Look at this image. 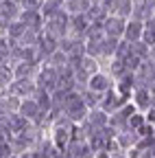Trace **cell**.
<instances>
[{
    "instance_id": "cell-22",
    "label": "cell",
    "mask_w": 155,
    "mask_h": 158,
    "mask_svg": "<svg viewBox=\"0 0 155 158\" xmlns=\"http://www.w3.org/2000/svg\"><path fill=\"white\" fill-rule=\"evenodd\" d=\"M9 22H11V18H9V15H5L2 11H0V31H5V29L9 27Z\"/></svg>"
},
{
    "instance_id": "cell-15",
    "label": "cell",
    "mask_w": 155,
    "mask_h": 158,
    "mask_svg": "<svg viewBox=\"0 0 155 158\" xmlns=\"http://www.w3.org/2000/svg\"><path fill=\"white\" fill-rule=\"evenodd\" d=\"M79 94H81V99L85 101V106H87L90 110H92V108H99V103H101V97H103L101 92H94V90H90L87 86H85V88H83Z\"/></svg>"
},
{
    "instance_id": "cell-10",
    "label": "cell",
    "mask_w": 155,
    "mask_h": 158,
    "mask_svg": "<svg viewBox=\"0 0 155 158\" xmlns=\"http://www.w3.org/2000/svg\"><path fill=\"white\" fill-rule=\"evenodd\" d=\"M17 18L26 24V29H42V27H44V15H42V11H26V9H22Z\"/></svg>"
},
{
    "instance_id": "cell-20",
    "label": "cell",
    "mask_w": 155,
    "mask_h": 158,
    "mask_svg": "<svg viewBox=\"0 0 155 158\" xmlns=\"http://www.w3.org/2000/svg\"><path fill=\"white\" fill-rule=\"evenodd\" d=\"M44 5V0H20V7L26 11H40Z\"/></svg>"
},
{
    "instance_id": "cell-9",
    "label": "cell",
    "mask_w": 155,
    "mask_h": 158,
    "mask_svg": "<svg viewBox=\"0 0 155 158\" xmlns=\"http://www.w3.org/2000/svg\"><path fill=\"white\" fill-rule=\"evenodd\" d=\"M5 118H7V123H9V127H11L13 134H20V132H24V130L31 127V121H29L26 116H22L17 110H15V112H9Z\"/></svg>"
},
{
    "instance_id": "cell-13",
    "label": "cell",
    "mask_w": 155,
    "mask_h": 158,
    "mask_svg": "<svg viewBox=\"0 0 155 158\" xmlns=\"http://www.w3.org/2000/svg\"><path fill=\"white\" fill-rule=\"evenodd\" d=\"M131 11H133V0H114V7H111L114 15L127 18V15H131Z\"/></svg>"
},
{
    "instance_id": "cell-4",
    "label": "cell",
    "mask_w": 155,
    "mask_h": 158,
    "mask_svg": "<svg viewBox=\"0 0 155 158\" xmlns=\"http://www.w3.org/2000/svg\"><path fill=\"white\" fill-rule=\"evenodd\" d=\"M57 79H59V75H57V68H52V66H44L40 73H37V77H35V84H37V88H44V90H55L57 88Z\"/></svg>"
},
{
    "instance_id": "cell-23",
    "label": "cell",
    "mask_w": 155,
    "mask_h": 158,
    "mask_svg": "<svg viewBox=\"0 0 155 158\" xmlns=\"http://www.w3.org/2000/svg\"><path fill=\"white\" fill-rule=\"evenodd\" d=\"M9 158H20V156H17V154H11V156H9Z\"/></svg>"
},
{
    "instance_id": "cell-24",
    "label": "cell",
    "mask_w": 155,
    "mask_h": 158,
    "mask_svg": "<svg viewBox=\"0 0 155 158\" xmlns=\"http://www.w3.org/2000/svg\"><path fill=\"white\" fill-rule=\"evenodd\" d=\"M17 2H20V0H17Z\"/></svg>"
},
{
    "instance_id": "cell-12",
    "label": "cell",
    "mask_w": 155,
    "mask_h": 158,
    "mask_svg": "<svg viewBox=\"0 0 155 158\" xmlns=\"http://www.w3.org/2000/svg\"><path fill=\"white\" fill-rule=\"evenodd\" d=\"M26 31V24L22 22L20 18H15V20H11L9 22V27L5 29V35L9 37V40H13V42H17V40L22 37V33Z\"/></svg>"
},
{
    "instance_id": "cell-14",
    "label": "cell",
    "mask_w": 155,
    "mask_h": 158,
    "mask_svg": "<svg viewBox=\"0 0 155 158\" xmlns=\"http://www.w3.org/2000/svg\"><path fill=\"white\" fill-rule=\"evenodd\" d=\"M0 11H2L5 15H9L11 20H15L17 15H20L22 7H20L17 0H2V2H0Z\"/></svg>"
},
{
    "instance_id": "cell-2",
    "label": "cell",
    "mask_w": 155,
    "mask_h": 158,
    "mask_svg": "<svg viewBox=\"0 0 155 158\" xmlns=\"http://www.w3.org/2000/svg\"><path fill=\"white\" fill-rule=\"evenodd\" d=\"M87 112H90V108L81 99L79 90H72L70 97H68V101H66V106H64V114L70 118L72 123H79V121H83V118L87 116Z\"/></svg>"
},
{
    "instance_id": "cell-21",
    "label": "cell",
    "mask_w": 155,
    "mask_h": 158,
    "mask_svg": "<svg viewBox=\"0 0 155 158\" xmlns=\"http://www.w3.org/2000/svg\"><path fill=\"white\" fill-rule=\"evenodd\" d=\"M11 154H15L13 147H11V143L9 141H0V158H9Z\"/></svg>"
},
{
    "instance_id": "cell-25",
    "label": "cell",
    "mask_w": 155,
    "mask_h": 158,
    "mask_svg": "<svg viewBox=\"0 0 155 158\" xmlns=\"http://www.w3.org/2000/svg\"><path fill=\"white\" fill-rule=\"evenodd\" d=\"M0 2H2V0H0Z\"/></svg>"
},
{
    "instance_id": "cell-7",
    "label": "cell",
    "mask_w": 155,
    "mask_h": 158,
    "mask_svg": "<svg viewBox=\"0 0 155 158\" xmlns=\"http://www.w3.org/2000/svg\"><path fill=\"white\" fill-rule=\"evenodd\" d=\"M90 90H94V92H105V90H109L111 88V75H107V73H103V70H96L94 75H90V79H87V84H85Z\"/></svg>"
},
{
    "instance_id": "cell-1",
    "label": "cell",
    "mask_w": 155,
    "mask_h": 158,
    "mask_svg": "<svg viewBox=\"0 0 155 158\" xmlns=\"http://www.w3.org/2000/svg\"><path fill=\"white\" fill-rule=\"evenodd\" d=\"M68 24H70V13L68 11H61V9L55 11L48 18H44V31L50 33V35H55L57 40L64 37V35H68Z\"/></svg>"
},
{
    "instance_id": "cell-16",
    "label": "cell",
    "mask_w": 155,
    "mask_h": 158,
    "mask_svg": "<svg viewBox=\"0 0 155 158\" xmlns=\"http://www.w3.org/2000/svg\"><path fill=\"white\" fill-rule=\"evenodd\" d=\"M90 5H92L90 0H66V11L70 15L72 13H85Z\"/></svg>"
},
{
    "instance_id": "cell-6",
    "label": "cell",
    "mask_w": 155,
    "mask_h": 158,
    "mask_svg": "<svg viewBox=\"0 0 155 158\" xmlns=\"http://www.w3.org/2000/svg\"><path fill=\"white\" fill-rule=\"evenodd\" d=\"M17 112H20L22 116H26L31 123H37V118L42 116L44 110L37 106V101H35L33 97H26V99H22V101H20V106H17Z\"/></svg>"
},
{
    "instance_id": "cell-17",
    "label": "cell",
    "mask_w": 155,
    "mask_h": 158,
    "mask_svg": "<svg viewBox=\"0 0 155 158\" xmlns=\"http://www.w3.org/2000/svg\"><path fill=\"white\" fill-rule=\"evenodd\" d=\"M146 123V116H144V112H133L129 118H127V127L129 130H133V132H138L142 125Z\"/></svg>"
},
{
    "instance_id": "cell-3",
    "label": "cell",
    "mask_w": 155,
    "mask_h": 158,
    "mask_svg": "<svg viewBox=\"0 0 155 158\" xmlns=\"http://www.w3.org/2000/svg\"><path fill=\"white\" fill-rule=\"evenodd\" d=\"M35 88H37V84L33 81L31 77H24V79H13V81L7 86L9 94H13V97H17V99H26V97H31V94L35 92Z\"/></svg>"
},
{
    "instance_id": "cell-8",
    "label": "cell",
    "mask_w": 155,
    "mask_h": 158,
    "mask_svg": "<svg viewBox=\"0 0 155 158\" xmlns=\"http://www.w3.org/2000/svg\"><path fill=\"white\" fill-rule=\"evenodd\" d=\"M142 29H144V24H142V20H138V18H131L129 22L125 24V33H122V40L125 42H135V40H140L142 37Z\"/></svg>"
},
{
    "instance_id": "cell-18",
    "label": "cell",
    "mask_w": 155,
    "mask_h": 158,
    "mask_svg": "<svg viewBox=\"0 0 155 158\" xmlns=\"http://www.w3.org/2000/svg\"><path fill=\"white\" fill-rule=\"evenodd\" d=\"M131 53H133V55H138L140 59H146L149 53H151V46L144 44L142 40H135V42H131Z\"/></svg>"
},
{
    "instance_id": "cell-11",
    "label": "cell",
    "mask_w": 155,
    "mask_h": 158,
    "mask_svg": "<svg viewBox=\"0 0 155 158\" xmlns=\"http://www.w3.org/2000/svg\"><path fill=\"white\" fill-rule=\"evenodd\" d=\"M33 75H37V64L24 62V59L13 64V77L15 79H24V77H33Z\"/></svg>"
},
{
    "instance_id": "cell-19",
    "label": "cell",
    "mask_w": 155,
    "mask_h": 158,
    "mask_svg": "<svg viewBox=\"0 0 155 158\" xmlns=\"http://www.w3.org/2000/svg\"><path fill=\"white\" fill-rule=\"evenodd\" d=\"M13 66H9V64H0V86L2 88H7L11 81H13Z\"/></svg>"
},
{
    "instance_id": "cell-5",
    "label": "cell",
    "mask_w": 155,
    "mask_h": 158,
    "mask_svg": "<svg viewBox=\"0 0 155 158\" xmlns=\"http://www.w3.org/2000/svg\"><path fill=\"white\" fill-rule=\"evenodd\" d=\"M125 24H127L125 18H120V15H107V18L103 20V31H105V35H109V37H118V40H122Z\"/></svg>"
}]
</instances>
